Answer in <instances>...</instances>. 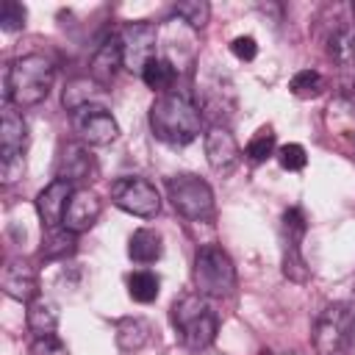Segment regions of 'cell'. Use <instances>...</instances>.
<instances>
[{"instance_id":"obj_4","label":"cell","mask_w":355,"mask_h":355,"mask_svg":"<svg viewBox=\"0 0 355 355\" xmlns=\"http://www.w3.org/2000/svg\"><path fill=\"white\" fill-rule=\"evenodd\" d=\"M197 294L202 297H230L236 288V266L233 258L219 244H202L194 252L191 269Z\"/></svg>"},{"instance_id":"obj_6","label":"cell","mask_w":355,"mask_h":355,"mask_svg":"<svg viewBox=\"0 0 355 355\" xmlns=\"http://www.w3.org/2000/svg\"><path fill=\"white\" fill-rule=\"evenodd\" d=\"M25 150H28V125L14 105L6 103L0 116V175L3 183H17L25 172Z\"/></svg>"},{"instance_id":"obj_21","label":"cell","mask_w":355,"mask_h":355,"mask_svg":"<svg viewBox=\"0 0 355 355\" xmlns=\"http://www.w3.org/2000/svg\"><path fill=\"white\" fill-rule=\"evenodd\" d=\"M327 55L341 69H355V22L338 25L327 39Z\"/></svg>"},{"instance_id":"obj_14","label":"cell","mask_w":355,"mask_h":355,"mask_svg":"<svg viewBox=\"0 0 355 355\" xmlns=\"http://www.w3.org/2000/svg\"><path fill=\"white\" fill-rule=\"evenodd\" d=\"M72 191H75L72 183L55 178V180H50L36 194V214H39L44 230H53V227H61L64 225V214H67V205H69Z\"/></svg>"},{"instance_id":"obj_24","label":"cell","mask_w":355,"mask_h":355,"mask_svg":"<svg viewBox=\"0 0 355 355\" xmlns=\"http://www.w3.org/2000/svg\"><path fill=\"white\" fill-rule=\"evenodd\" d=\"M97 89H100V83H97V80H89V78H75V80H69L67 89H64V105H67V111L75 114L78 108L92 105L94 97H97Z\"/></svg>"},{"instance_id":"obj_13","label":"cell","mask_w":355,"mask_h":355,"mask_svg":"<svg viewBox=\"0 0 355 355\" xmlns=\"http://www.w3.org/2000/svg\"><path fill=\"white\" fill-rule=\"evenodd\" d=\"M205 158H208V166L219 175H230L239 161H241V150L233 139V133L222 125H214L208 128L205 133Z\"/></svg>"},{"instance_id":"obj_29","label":"cell","mask_w":355,"mask_h":355,"mask_svg":"<svg viewBox=\"0 0 355 355\" xmlns=\"http://www.w3.org/2000/svg\"><path fill=\"white\" fill-rule=\"evenodd\" d=\"M25 19H28V11L22 3L17 0H3L0 6V28L6 33H14V31H22L25 28Z\"/></svg>"},{"instance_id":"obj_12","label":"cell","mask_w":355,"mask_h":355,"mask_svg":"<svg viewBox=\"0 0 355 355\" xmlns=\"http://www.w3.org/2000/svg\"><path fill=\"white\" fill-rule=\"evenodd\" d=\"M0 286H3V294L17 300V302H31L39 297V277H36V269L31 263H25L22 258H8L3 272H0Z\"/></svg>"},{"instance_id":"obj_26","label":"cell","mask_w":355,"mask_h":355,"mask_svg":"<svg viewBox=\"0 0 355 355\" xmlns=\"http://www.w3.org/2000/svg\"><path fill=\"white\" fill-rule=\"evenodd\" d=\"M288 89L294 97L300 100H313L324 92V78L316 72V69H300L291 80H288Z\"/></svg>"},{"instance_id":"obj_30","label":"cell","mask_w":355,"mask_h":355,"mask_svg":"<svg viewBox=\"0 0 355 355\" xmlns=\"http://www.w3.org/2000/svg\"><path fill=\"white\" fill-rule=\"evenodd\" d=\"M277 161H280L283 169H288V172H300V169H305L308 155H305V147H302V144L291 141V144H283V147L277 150Z\"/></svg>"},{"instance_id":"obj_3","label":"cell","mask_w":355,"mask_h":355,"mask_svg":"<svg viewBox=\"0 0 355 355\" xmlns=\"http://www.w3.org/2000/svg\"><path fill=\"white\" fill-rule=\"evenodd\" d=\"M169 319H172V327L178 330L180 341L194 352L211 347L214 338H216V330H219L216 313L211 311L205 297L197 294V291L178 297L169 308Z\"/></svg>"},{"instance_id":"obj_31","label":"cell","mask_w":355,"mask_h":355,"mask_svg":"<svg viewBox=\"0 0 355 355\" xmlns=\"http://www.w3.org/2000/svg\"><path fill=\"white\" fill-rule=\"evenodd\" d=\"M31 355H69V347L53 333V336H39L31 344Z\"/></svg>"},{"instance_id":"obj_2","label":"cell","mask_w":355,"mask_h":355,"mask_svg":"<svg viewBox=\"0 0 355 355\" xmlns=\"http://www.w3.org/2000/svg\"><path fill=\"white\" fill-rule=\"evenodd\" d=\"M53 61L42 53L14 58L3 75V97L8 105L31 108L39 105L53 89Z\"/></svg>"},{"instance_id":"obj_17","label":"cell","mask_w":355,"mask_h":355,"mask_svg":"<svg viewBox=\"0 0 355 355\" xmlns=\"http://www.w3.org/2000/svg\"><path fill=\"white\" fill-rule=\"evenodd\" d=\"M122 64H125V58H122V42H119V36H108V39L94 50V55H92V61H89L92 80H97L100 86H108Z\"/></svg>"},{"instance_id":"obj_28","label":"cell","mask_w":355,"mask_h":355,"mask_svg":"<svg viewBox=\"0 0 355 355\" xmlns=\"http://www.w3.org/2000/svg\"><path fill=\"white\" fill-rule=\"evenodd\" d=\"M172 14L180 17L183 22H189L191 28H205L208 17H211V6L205 0H183L172 6Z\"/></svg>"},{"instance_id":"obj_9","label":"cell","mask_w":355,"mask_h":355,"mask_svg":"<svg viewBox=\"0 0 355 355\" xmlns=\"http://www.w3.org/2000/svg\"><path fill=\"white\" fill-rule=\"evenodd\" d=\"M308 222L302 208L291 205L283 214V275L294 283H305L308 280V266L302 258V239H305Z\"/></svg>"},{"instance_id":"obj_10","label":"cell","mask_w":355,"mask_h":355,"mask_svg":"<svg viewBox=\"0 0 355 355\" xmlns=\"http://www.w3.org/2000/svg\"><path fill=\"white\" fill-rule=\"evenodd\" d=\"M72 128L78 130L80 141L83 144H94V147H103V144H111L116 136H119V125L116 119L111 116V111L100 103H92V105H83L72 114Z\"/></svg>"},{"instance_id":"obj_23","label":"cell","mask_w":355,"mask_h":355,"mask_svg":"<svg viewBox=\"0 0 355 355\" xmlns=\"http://www.w3.org/2000/svg\"><path fill=\"white\" fill-rule=\"evenodd\" d=\"M78 250V236L69 233L67 227H53L47 230L44 241H42V258L44 261H61L67 255H72Z\"/></svg>"},{"instance_id":"obj_15","label":"cell","mask_w":355,"mask_h":355,"mask_svg":"<svg viewBox=\"0 0 355 355\" xmlns=\"http://www.w3.org/2000/svg\"><path fill=\"white\" fill-rule=\"evenodd\" d=\"M100 211H103V205H100V197L94 191L75 189L72 197H69V205H67V214H64V225L61 227H67L69 233L80 236V233H86V230L94 227V222L100 219Z\"/></svg>"},{"instance_id":"obj_19","label":"cell","mask_w":355,"mask_h":355,"mask_svg":"<svg viewBox=\"0 0 355 355\" xmlns=\"http://www.w3.org/2000/svg\"><path fill=\"white\" fill-rule=\"evenodd\" d=\"M164 252V241H161V233L153 230V227H139L133 230L130 241H128V255L130 261L136 263H155Z\"/></svg>"},{"instance_id":"obj_16","label":"cell","mask_w":355,"mask_h":355,"mask_svg":"<svg viewBox=\"0 0 355 355\" xmlns=\"http://www.w3.org/2000/svg\"><path fill=\"white\" fill-rule=\"evenodd\" d=\"M94 175H97V164H94L86 144L69 141L61 147V155H58V178L61 180L83 183V180H92Z\"/></svg>"},{"instance_id":"obj_27","label":"cell","mask_w":355,"mask_h":355,"mask_svg":"<svg viewBox=\"0 0 355 355\" xmlns=\"http://www.w3.org/2000/svg\"><path fill=\"white\" fill-rule=\"evenodd\" d=\"M272 153H275V128H272V125H263V128H258L255 136L247 141L244 155H247V161H252V164H263L266 158H272Z\"/></svg>"},{"instance_id":"obj_25","label":"cell","mask_w":355,"mask_h":355,"mask_svg":"<svg viewBox=\"0 0 355 355\" xmlns=\"http://www.w3.org/2000/svg\"><path fill=\"white\" fill-rule=\"evenodd\" d=\"M158 291H161V280H158L155 272L139 269V272H133V275L128 277V294H130V300H136V302H141V305L153 302V300L158 297Z\"/></svg>"},{"instance_id":"obj_7","label":"cell","mask_w":355,"mask_h":355,"mask_svg":"<svg viewBox=\"0 0 355 355\" xmlns=\"http://www.w3.org/2000/svg\"><path fill=\"white\" fill-rule=\"evenodd\" d=\"M166 194L172 208L191 219V222H208L214 219V191L211 186L197 175H172L166 180Z\"/></svg>"},{"instance_id":"obj_22","label":"cell","mask_w":355,"mask_h":355,"mask_svg":"<svg viewBox=\"0 0 355 355\" xmlns=\"http://www.w3.org/2000/svg\"><path fill=\"white\" fill-rule=\"evenodd\" d=\"M139 75H141V80H144L153 92H158V94L172 92V89H175V80H178V69H175V64L166 61V58H158V55L150 58Z\"/></svg>"},{"instance_id":"obj_1","label":"cell","mask_w":355,"mask_h":355,"mask_svg":"<svg viewBox=\"0 0 355 355\" xmlns=\"http://www.w3.org/2000/svg\"><path fill=\"white\" fill-rule=\"evenodd\" d=\"M200 122L202 119H200L194 100L180 89L158 94L150 105V130L164 144L183 147L194 141L200 133Z\"/></svg>"},{"instance_id":"obj_11","label":"cell","mask_w":355,"mask_h":355,"mask_svg":"<svg viewBox=\"0 0 355 355\" xmlns=\"http://www.w3.org/2000/svg\"><path fill=\"white\" fill-rule=\"evenodd\" d=\"M155 39L158 31L153 22H130L122 28L119 42H122V58L128 69H144L150 58H155Z\"/></svg>"},{"instance_id":"obj_8","label":"cell","mask_w":355,"mask_h":355,"mask_svg":"<svg viewBox=\"0 0 355 355\" xmlns=\"http://www.w3.org/2000/svg\"><path fill=\"white\" fill-rule=\"evenodd\" d=\"M111 200L119 211L125 214H133V216H141V219H150L161 211V197H158V189L139 178V175H125V178H116L111 183Z\"/></svg>"},{"instance_id":"obj_32","label":"cell","mask_w":355,"mask_h":355,"mask_svg":"<svg viewBox=\"0 0 355 355\" xmlns=\"http://www.w3.org/2000/svg\"><path fill=\"white\" fill-rule=\"evenodd\" d=\"M230 53H233L236 58H241V61H252V58L258 55V42H255L252 36H236V39L230 42Z\"/></svg>"},{"instance_id":"obj_33","label":"cell","mask_w":355,"mask_h":355,"mask_svg":"<svg viewBox=\"0 0 355 355\" xmlns=\"http://www.w3.org/2000/svg\"><path fill=\"white\" fill-rule=\"evenodd\" d=\"M352 17H355V3H352Z\"/></svg>"},{"instance_id":"obj_18","label":"cell","mask_w":355,"mask_h":355,"mask_svg":"<svg viewBox=\"0 0 355 355\" xmlns=\"http://www.w3.org/2000/svg\"><path fill=\"white\" fill-rule=\"evenodd\" d=\"M25 322H28V330L39 338V336H53L55 327H58V305L50 300V297H36L28 302V311H25Z\"/></svg>"},{"instance_id":"obj_5","label":"cell","mask_w":355,"mask_h":355,"mask_svg":"<svg viewBox=\"0 0 355 355\" xmlns=\"http://www.w3.org/2000/svg\"><path fill=\"white\" fill-rule=\"evenodd\" d=\"M355 344V308L349 302H333L322 311L313 330V347L319 355H344Z\"/></svg>"},{"instance_id":"obj_20","label":"cell","mask_w":355,"mask_h":355,"mask_svg":"<svg viewBox=\"0 0 355 355\" xmlns=\"http://www.w3.org/2000/svg\"><path fill=\"white\" fill-rule=\"evenodd\" d=\"M153 338V324L141 316H125L116 322V344L125 352H139Z\"/></svg>"}]
</instances>
